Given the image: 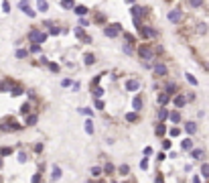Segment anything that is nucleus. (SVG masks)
I'll return each mask as SVG.
<instances>
[{"label":"nucleus","mask_w":209,"mask_h":183,"mask_svg":"<svg viewBox=\"0 0 209 183\" xmlns=\"http://www.w3.org/2000/svg\"><path fill=\"white\" fill-rule=\"evenodd\" d=\"M124 37H126V41H128V43H130V45H134V41H136V37H134V35L126 33V35H124Z\"/></svg>","instance_id":"41"},{"label":"nucleus","mask_w":209,"mask_h":183,"mask_svg":"<svg viewBox=\"0 0 209 183\" xmlns=\"http://www.w3.org/2000/svg\"><path fill=\"white\" fill-rule=\"evenodd\" d=\"M126 120H128V122H138V114H136V110H134V112H128V114H126Z\"/></svg>","instance_id":"22"},{"label":"nucleus","mask_w":209,"mask_h":183,"mask_svg":"<svg viewBox=\"0 0 209 183\" xmlns=\"http://www.w3.org/2000/svg\"><path fill=\"white\" fill-rule=\"evenodd\" d=\"M0 155H2V157L12 155V149H10V147H4V149H0Z\"/></svg>","instance_id":"37"},{"label":"nucleus","mask_w":209,"mask_h":183,"mask_svg":"<svg viewBox=\"0 0 209 183\" xmlns=\"http://www.w3.org/2000/svg\"><path fill=\"white\" fill-rule=\"evenodd\" d=\"M33 124H37V116L35 114H29L27 116V126H33Z\"/></svg>","instance_id":"30"},{"label":"nucleus","mask_w":209,"mask_h":183,"mask_svg":"<svg viewBox=\"0 0 209 183\" xmlns=\"http://www.w3.org/2000/svg\"><path fill=\"white\" fill-rule=\"evenodd\" d=\"M191 157H193V159H197V161H201V159H203V151L193 149V151H191Z\"/></svg>","instance_id":"23"},{"label":"nucleus","mask_w":209,"mask_h":183,"mask_svg":"<svg viewBox=\"0 0 209 183\" xmlns=\"http://www.w3.org/2000/svg\"><path fill=\"white\" fill-rule=\"evenodd\" d=\"M185 77H187V81H189V84H191V86H197V80H195V77H193V75H191V73H187V75H185Z\"/></svg>","instance_id":"42"},{"label":"nucleus","mask_w":209,"mask_h":183,"mask_svg":"<svg viewBox=\"0 0 209 183\" xmlns=\"http://www.w3.org/2000/svg\"><path fill=\"white\" fill-rule=\"evenodd\" d=\"M140 167H142V169H148V157H144V159L140 161Z\"/></svg>","instance_id":"49"},{"label":"nucleus","mask_w":209,"mask_h":183,"mask_svg":"<svg viewBox=\"0 0 209 183\" xmlns=\"http://www.w3.org/2000/svg\"><path fill=\"white\" fill-rule=\"evenodd\" d=\"M197 33H199V35H205V33H207V25H205V23H199V25H197Z\"/></svg>","instance_id":"28"},{"label":"nucleus","mask_w":209,"mask_h":183,"mask_svg":"<svg viewBox=\"0 0 209 183\" xmlns=\"http://www.w3.org/2000/svg\"><path fill=\"white\" fill-rule=\"evenodd\" d=\"M130 14H132V19H142V16L148 14V8H144V6H130Z\"/></svg>","instance_id":"3"},{"label":"nucleus","mask_w":209,"mask_h":183,"mask_svg":"<svg viewBox=\"0 0 209 183\" xmlns=\"http://www.w3.org/2000/svg\"><path fill=\"white\" fill-rule=\"evenodd\" d=\"M142 155H144V157H150V155H152V149H150V147H146V149L142 151Z\"/></svg>","instance_id":"52"},{"label":"nucleus","mask_w":209,"mask_h":183,"mask_svg":"<svg viewBox=\"0 0 209 183\" xmlns=\"http://www.w3.org/2000/svg\"><path fill=\"white\" fill-rule=\"evenodd\" d=\"M126 90L128 92H138L140 90V81L138 80H128L126 81Z\"/></svg>","instance_id":"8"},{"label":"nucleus","mask_w":209,"mask_h":183,"mask_svg":"<svg viewBox=\"0 0 209 183\" xmlns=\"http://www.w3.org/2000/svg\"><path fill=\"white\" fill-rule=\"evenodd\" d=\"M79 25H81V27H87V25H89V20H85L83 16H81V20H79Z\"/></svg>","instance_id":"56"},{"label":"nucleus","mask_w":209,"mask_h":183,"mask_svg":"<svg viewBox=\"0 0 209 183\" xmlns=\"http://www.w3.org/2000/svg\"><path fill=\"white\" fill-rule=\"evenodd\" d=\"M51 29V35H59V33H61V29H59V27H49Z\"/></svg>","instance_id":"53"},{"label":"nucleus","mask_w":209,"mask_h":183,"mask_svg":"<svg viewBox=\"0 0 209 183\" xmlns=\"http://www.w3.org/2000/svg\"><path fill=\"white\" fill-rule=\"evenodd\" d=\"M18 8H20V10L24 12V14H29V16H35V10H33V8L29 6V0H20Z\"/></svg>","instance_id":"7"},{"label":"nucleus","mask_w":209,"mask_h":183,"mask_svg":"<svg viewBox=\"0 0 209 183\" xmlns=\"http://www.w3.org/2000/svg\"><path fill=\"white\" fill-rule=\"evenodd\" d=\"M120 33H122V25H120V23L108 25V27L104 29V35H106V37H110V39H116Z\"/></svg>","instance_id":"1"},{"label":"nucleus","mask_w":209,"mask_h":183,"mask_svg":"<svg viewBox=\"0 0 209 183\" xmlns=\"http://www.w3.org/2000/svg\"><path fill=\"white\" fill-rule=\"evenodd\" d=\"M41 51V43H33L31 45V53H39Z\"/></svg>","instance_id":"38"},{"label":"nucleus","mask_w":209,"mask_h":183,"mask_svg":"<svg viewBox=\"0 0 209 183\" xmlns=\"http://www.w3.org/2000/svg\"><path fill=\"white\" fill-rule=\"evenodd\" d=\"M0 181H2V177H0Z\"/></svg>","instance_id":"60"},{"label":"nucleus","mask_w":209,"mask_h":183,"mask_svg":"<svg viewBox=\"0 0 209 183\" xmlns=\"http://www.w3.org/2000/svg\"><path fill=\"white\" fill-rule=\"evenodd\" d=\"M140 37L142 39H152V37H156V30L154 29H148V27H140Z\"/></svg>","instance_id":"6"},{"label":"nucleus","mask_w":209,"mask_h":183,"mask_svg":"<svg viewBox=\"0 0 209 183\" xmlns=\"http://www.w3.org/2000/svg\"><path fill=\"white\" fill-rule=\"evenodd\" d=\"M75 35H77V39H79V41H83V43H91V37H87V35H85L83 30H81V27H79V29H75Z\"/></svg>","instance_id":"9"},{"label":"nucleus","mask_w":209,"mask_h":183,"mask_svg":"<svg viewBox=\"0 0 209 183\" xmlns=\"http://www.w3.org/2000/svg\"><path fill=\"white\" fill-rule=\"evenodd\" d=\"M87 10H89L87 6H75V12H77L79 16H85V14H87Z\"/></svg>","instance_id":"26"},{"label":"nucleus","mask_w":209,"mask_h":183,"mask_svg":"<svg viewBox=\"0 0 209 183\" xmlns=\"http://www.w3.org/2000/svg\"><path fill=\"white\" fill-rule=\"evenodd\" d=\"M37 8H39L41 12H47L49 10V2H47V0H37Z\"/></svg>","instance_id":"15"},{"label":"nucleus","mask_w":209,"mask_h":183,"mask_svg":"<svg viewBox=\"0 0 209 183\" xmlns=\"http://www.w3.org/2000/svg\"><path fill=\"white\" fill-rule=\"evenodd\" d=\"M0 169H2V155H0Z\"/></svg>","instance_id":"58"},{"label":"nucleus","mask_w":209,"mask_h":183,"mask_svg":"<svg viewBox=\"0 0 209 183\" xmlns=\"http://www.w3.org/2000/svg\"><path fill=\"white\" fill-rule=\"evenodd\" d=\"M20 124H16V122H6V124L0 126V130H18Z\"/></svg>","instance_id":"13"},{"label":"nucleus","mask_w":209,"mask_h":183,"mask_svg":"<svg viewBox=\"0 0 209 183\" xmlns=\"http://www.w3.org/2000/svg\"><path fill=\"white\" fill-rule=\"evenodd\" d=\"M85 132H87V134H93V122H91V118L85 120Z\"/></svg>","instance_id":"21"},{"label":"nucleus","mask_w":209,"mask_h":183,"mask_svg":"<svg viewBox=\"0 0 209 183\" xmlns=\"http://www.w3.org/2000/svg\"><path fill=\"white\" fill-rule=\"evenodd\" d=\"M181 147H183V149H185V151H189V149H191V147H193V142H191V141H189V138H185V141H183V142H181Z\"/></svg>","instance_id":"34"},{"label":"nucleus","mask_w":209,"mask_h":183,"mask_svg":"<svg viewBox=\"0 0 209 183\" xmlns=\"http://www.w3.org/2000/svg\"><path fill=\"white\" fill-rule=\"evenodd\" d=\"M165 92H167V94H177V84H169L167 88H165Z\"/></svg>","instance_id":"29"},{"label":"nucleus","mask_w":209,"mask_h":183,"mask_svg":"<svg viewBox=\"0 0 209 183\" xmlns=\"http://www.w3.org/2000/svg\"><path fill=\"white\" fill-rule=\"evenodd\" d=\"M79 112H81V114H89L91 110H89V108H79Z\"/></svg>","instance_id":"57"},{"label":"nucleus","mask_w":209,"mask_h":183,"mask_svg":"<svg viewBox=\"0 0 209 183\" xmlns=\"http://www.w3.org/2000/svg\"><path fill=\"white\" fill-rule=\"evenodd\" d=\"M201 173H203V177H205V179H209V165H205V163L201 165Z\"/></svg>","instance_id":"33"},{"label":"nucleus","mask_w":209,"mask_h":183,"mask_svg":"<svg viewBox=\"0 0 209 183\" xmlns=\"http://www.w3.org/2000/svg\"><path fill=\"white\" fill-rule=\"evenodd\" d=\"M169 134H170V136H179V134H181V130H179V128H170Z\"/></svg>","instance_id":"48"},{"label":"nucleus","mask_w":209,"mask_h":183,"mask_svg":"<svg viewBox=\"0 0 209 183\" xmlns=\"http://www.w3.org/2000/svg\"><path fill=\"white\" fill-rule=\"evenodd\" d=\"M138 55H140L142 61H150L152 57H154V51H152L148 45H142V47H138Z\"/></svg>","instance_id":"2"},{"label":"nucleus","mask_w":209,"mask_h":183,"mask_svg":"<svg viewBox=\"0 0 209 183\" xmlns=\"http://www.w3.org/2000/svg\"><path fill=\"white\" fill-rule=\"evenodd\" d=\"M124 53H126V55H134V47H130V43L124 45Z\"/></svg>","instance_id":"40"},{"label":"nucleus","mask_w":209,"mask_h":183,"mask_svg":"<svg viewBox=\"0 0 209 183\" xmlns=\"http://www.w3.org/2000/svg\"><path fill=\"white\" fill-rule=\"evenodd\" d=\"M39 181H43V175L41 173H35V175H33V183H39Z\"/></svg>","instance_id":"45"},{"label":"nucleus","mask_w":209,"mask_h":183,"mask_svg":"<svg viewBox=\"0 0 209 183\" xmlns=\"http://www.w3.org/2000/svg\"><path fill=\"white\" fill-rule=\"evenodd\" d=\"M29 110H31V104H23L20 112H23V114H29Z\"/></svg>","instance_id":"46"},{"label":"nucleus","mask_w":209,"mask_h":183,"mask_svg":"<svg viewBox=\"0 0 209 183\" xmlns=\"http://www.w3.org/2000/svg\"><path fill=\"white\" fill-rule=\"evenodd\" d=\"M126 2H130V4H132V2H134V0H126Z\"/></svg>","instance_id":"59"},{"label":"nucleus","mask_w":209,"mask_h":183,"mask_svg":"<svg viewBox=\"0 0 209 183\" xmlns=\"http://www.w3.org/2000/svg\"><path fill=\"white\" fill-rule=\"evenodd\" d=\"M185 130H187V132H189V134H195V132H197V124H195V122H187V124H185Z\"/></svg>","instance_id":"14"},{"label":"nucleus","mask_w":209,"mask_h":183,"mask_svg":"<svg viewBox=\"0 0 209 183\" xmlns=\"http://www.w3.org/2000/svg\"><path fill=\"white\" fill-rule=\"evenodd\" d=\"M27 55H29V51H27V49H18V51H16V57H18V59H24Z\"/></svg>","instance_id":"36"},{"label":"nucleus","mask_w":209,"mask_h":183,"mask_svg":"<svg viewBox=\"0 0 209 183\" xmlns=\"http://www.w3.org/2000/svg\"><path fill=\"white\" fill-rule=\"evenodd\" d=\"M173 102H175V106H177V108H183L187 104V98H185V96H181V94H177Z\"/></svg>","instance_id":"12"},{"label":"nucleus","mask_w":209,"mask_h":183,"mask_svg":"<svg viewBox=\"0 0 209 183\" xmlns=\"http://www.w3.org/2000/svg\"><path fill=\"white\" fill-rule=\"evenodd\" d=\"M167 71H169L167 65H163V63H156V65H154V73H156V75L163 77V75H167Z\"/></svg>","instance_id":"10"},{"label":"nucleus","mask_w":209,"mask_h":183,"mask_svg":"<svg viewBox=\"0 0 209 183\" xmlns=\"http://www.w3.org/2000/svg\"><path fill=\"white\" fill-rule=\"evenodd\" d=\"M203 4V0H189V6H193V8H199Z\"/></svg>","instance_id":"39"},{"label":"nucleus","mask_w":209,"mask_h":183,"mask_svg":"<svg viewBox=\"0 0 209 183\" xmlns=\"http://www.w3.org/2000/svg\"><path fill=\"white\" fill-rule=\"evenodd\" d=\"M159 104H160V106H167V104H169V94H167V92L159 94Z\"/></svg>","instance_id":"17"},{"label":"nucleus","mask_w":209,"mask_h":183,"mask_svg":"<svg viewBox=\"0 0 209 183\" xmlns=\"http://www.w3.org/2000/svg\"><path fill=\"white\" fill-rule=\"evenodd\" d=\"M61 86H63V88H69V86H73V81H71V80H63Z\"/></svg>","instance_id":"51"},{"label":"nucleus","mask_w":209,"mask_h":183,"mask_svg":"<svg viewBox=\"0 0 209 183\" xmlns=\"http://www.w3.org/2000/svg\"><path fill=\"white\" fill-rule=\"evenodd\" d=\"M23 92H24V90L20 88V86H14V90H12L10 94H12V96H18V94H23Z\"/></svg>","instance_id":"43"},{"label":"nucleus","mask_w":209,"mask_h":183,"mask_svg":"<svg viewBox=\"0 0 209 183\" xmlns=\"http://www.w3.org/2000/svg\"><path fill=\"white\" fill-rule=\"evenodd\" d=\"M93 96H96V98H102V96H104V90L102 88H93Z\"/></svg>","instance_id":"44"},{"label":"nucleus","mask_w":209,"mask_h":183,"mask_svg":"<svg viewBox=\"0 0 209 183\" xmlns=\"http://www.w3.org/2000/svg\"><path fill=\"white\" fill-rule=\"evenodd\" d=\"M59 177H61V167L55 165V167H53V179H59Z\"/></svg>","instance_id":"35"},{"label":"nucleus","mask_w":209,"mask_h":183,"mask_svg":"<svg viewBox=\"0 0 209 183\" xmlns=\"http://www.w3.org/2000/svg\"><path fill=\"white\" fill-rule=\"evenodd\" d=\"M61 8H65V10L75 8V2H73V0H61Z\"/></svg>","instance_id":"19"},{"label":"nucleus","mask_w":209,"mask_h":183,"mask_svg":"<svg viewBox=\"0 0 209 183\" xmlns=\"http://www.w3.org/2000/svg\"><path fill=\"white\" fill-rule=\"evenodd\" d=\"M18 161L20 163H27V155H24V152H18Z\"/></svg>","instance_id":"54"},{"label":"nucleus","mask_w":209,"mask_h":183,"mask_svg":"<svg viewBox=\"0 0 209 183\" xmlns=\"http://www.w3.org/2000/svg\"><path fill=\"white\" fill-rule=\"evenodd\" d=\"M49 69H51L53 73H57V71H59V65H57V63H49Z\"/></svg>","instance_id":"50"},{"label":"nucleus","mask_w":209,"mask_h":183,"mask_svg":"<svg viewBox=\"0 0 209 183\" xmlns=\"http://www.w3.org/2000/svg\"><path fill=\"white\" fill-rule=\"evenodd\" d=\"M102 171H104V169H100V167H91V171H89V173H91V177H100V175H102Z\"/></svg>","instance_id":"32"},{"label":"nucleus","mask_w":209,"mask_h":183,"mask_svg":"<svg viewBox=\"0 0 209 183\" xmlns=\"http://www.w3.org/2000/svg\"><path fill=\"white\" fill-rule=\"evenodd\" d=\"M83 61H85V65H93V63H96V55H93V53H85Z\"/></svg>","instance_id":"18"},{"label":"nucleus","mask_w":209,"mask_h":183,"mask_svg":"<svg viewBox=\"0 0 209 183\" xmlns=\"http://www.w3.org/2000/svg\"><path fill=\"white\" fill-rule=\"evenodd\" d=\"M169 20H170V23H175V25L181 23V20H183V12H181V8H173V10L169 12Z\"/></svg>","instance_id":"4"},{"label":"nucleus","mask_w":209,"mask_h":183,"mask_svg":"<svg viewBox=\"0 0 209 183\" xmlns=\"http://www.w3.org/2000/svg\"><path fill=\"white\" fill-rule=\"evenodd\" d=\"M114 171H116V167H114L112 163H106V167H104V173H108V175H112Z\"/></svg>","instance_id":"27"},{"label":"nucleus","mask_w":209,"mask_h":183,"mask_svg":"<svg viewBox=\"0 0 209 183\" xmlns=\"http://www.w3.org/2000/svg\"><path fill=\"white\" fill-rule=\"evenodd\" d=\"M169 118L175 122V124H179V122H181V114H179V112H170L169 114Z\"/></svg>","instance_id":"25"},{"label":"nucleus","mask_w":209,"mask_h":183,"mask_svg":"<svg viewBox=\"0 0 209 183\" xmlns=\"http://www.w3.org/2000/svg\"><path fill=\"white\" fill-rule=\"evenodd\" d=\"M163 149H170V141L167 138V141H163Z\"/></svg>","instance_id":"55"},{"label":"nucleus","mask_w":209,"mask_h":183,"mask_svg":"<svg viewBox=\"0 0 209 183\" xmlns=\"http://www.w3.org/2000/svg\"><path fill=\"white\" fill-rule=\"evenodd\" d=\"M132 108H134L136 112H138L140 108H142V98H140V96H136V98L132 100Z\"/></svg>","instance_id":"16"},{"label":"nucleus","mask_w":209,"mask_h":183,"mask_svg":"<svg viewBox=\"0 0 209 183\" xmlns=\"http://www.w3.org/2000/svg\"><path fill=\"white\" fill-rule=\"evenodd\" d=\"M104 106H106L104 100H102V98H96V102H93V108H96V110H104Z\"/></svg>","instance_id":"24"},{"label":"nucleus","mask_w":209,"mask_h":183,"mask_svg":"<svg viewBox=\"0 0 209 183\" xmlns=\"http://www.w3.org/2000/svg\"><path fill=\"white\" fill-rule=\"evenodd\" d=\"M29 39H31L33 43H45L47 35L41 33V30H31V35H29Z\"/></svg>","instance_id":"5"},{"label":"nucleus","mask_w":209,"mask_h":183,"mask_svg":"<svg viewBox=\"0 0 209 183\" xmlns=\"http://www.w3.org/2000/svg\"><path fill=\"white\" fill-rule=\"evenodd\" d=\"M118 171H120V175H128V173H130V167H128V165H120V169H118Z\"/></svg>","instance_id":"31"},{"label":"nucleus","mask_w":209,"mask_h":183,"mask_svg":"<svg viewBox=\"0 0 209 183\" xmlns=\"http://www.w3.org/2000/svg\"><path fill=\"white\" fill-rule=\"evenodd\" d=\"M154 132H156V136H165V134H167V126H165V122H163V120H160L159 124H156Z\"/></svg>","instance_id":"11"},{"label":"nucleus","mask_w":209,"mask_h":183,"mask_svg":"<svg viewBox=\"0 0 209 183\" xmlns=\"http://www.w3.org/2000/svg\"><path fill=\"white\" fill-rule=\"evenodd\" d=\"M159 118L163 120V122L169 118V110H167V108H165V106H160V110H159Z\"/></svg>","instance_id":"20"},{"label":"nucleus","mask_w":209,"mask_h":183,"mask_svg":"<svg viewBox=\"0 0 209 183\" xmlns=\"http://www.w3.org/2000/svg\"><path fill=\"white\" fill-rule=\"evenodd\" d=\"M2 10L4 12H10V4H8V0H4V2H2Z\"/></svg>","instance_id":"47"}]
</instances>
